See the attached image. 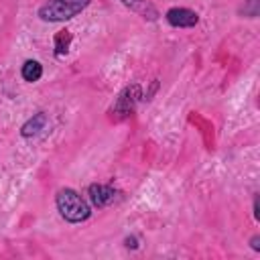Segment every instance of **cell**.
<instances>
[{"label": "cell", "mask_w": 260, "mask_h": 260, "mask_svg": "<svg viewBox=\"0 0 260 260\" xmlns=\"http://www.w3.org/2000/svg\"><path fill=\"white\" fill-rule=\"evenodd\" d=\"M55 207L69 223H81L91 215V205L71 187H63L55 193Z\"/></svg>", "instance_id": "obj_1"}, {"label": "cell", "mask_w": 260, "mask_h": 260, "mask_svg": "<svg viewBox=\"0 0 260 260\" xmlns=\"http://www.w3.org/2000/svg\"><path fill=\"white\" fill-rule=\"evenodd\" d=\"M156 87H158V81L154 79V81H152V85H150V91L146 93V100H150V98H152V93H154V89H156Z\"/></svg>", "instance_id": "obj_13"}, {"label": "cell", "mask_w": 260, "mask_h": 260, "mask_svg": "<svg viewBox=\"0 0 260 260\" xmlns=\"http://www.w3.org/2000/svg\"><path fill=\"white\" fill-rule=\"evenodd\" d=\"M91 0H47L39 8V18L43 22H65L83 12Z\"/></svg>", "instance_id": "obj_2"}, {"label": "cell", "mask_w": 260, "mask_h": 260, "mask_svg": "<svg viewBox=\"0 0 260 260\" xmlns=\"http://www.w3.org/2000/svg\"><path fill=\"white\" fill-rule=\"evenodd\" d=\"M71 30H67V28H63V30H59L57 35H55V55L57 57H63V55H67V51H69V45H71Z\"/></svg>", "instance_id": "obj_9"}, {"label": "cell", "mask_w": 260, "mask_h": 260, "mask_svg": "<svg viewBox=\"0 0 260 260\" xmlns=\"http://www.w3.org/2000/svg\"><path fill=\"white\" fill-rule=\"evenodd\" d=\"M49 124V116L45 112H37L32 114V118H28L22 126H20V136L22 138H32V136H39Z\"/></svg>", "instance_id": "obj_6"}, {"label": "cell", "mask_w": 260, "mask_h": 260, "mask_svg": "<svg viewBox=\"0 0 260 260\" xmlns=\"http://www.w3.org/2000/svg\"><path fill=\"white\" fill-rule=\"evenodd\" d=\"M165 18L171 26L175 28H191L199 22V14L191 8H185V6H173L165 12Z\"/></svg>", "instance_id": "obj_4"}, {"label": "cell", "mask_w": 260, "mask_h": 260, "mask_svg": "<svg viewBox=\"0 0 260 260\" xmlns=\"http://www.w3.org/2000/svg\"><path fill=\"white\" fill-rule=\"evenodd\" d=\"M250 246H252V250L260 252V236H252V240H250Z\"/></svg>", "instance_id": "obj_12"}, {"label": "cell", "mask_w": 260, "mask_h": 260, "mask_svg": "<svg viewBox=\"0 0 260 260\" xmlns=\"http://www.w3.org/2000/svg\"><path fill=\"white\" fill-rule=\"evenodd\" d=\"M124 244H126V248H132V250L138 248V240H136V238H126Z\"/></svg>", "instance_id": "obj_11"}, {"label": "cell", "mask_w": 260, "mask_h": 260, "mask_svg": "<svg viewBox=\"0 0 260 260\" xmlns=\"http://www.w3.org/2000/svg\"><path fill=\"white\" fill-rule=\"evenodd\" d=\"M254 217L260 219V213H258V197H254Z\"/></svg>", "instance_id": "obj_14"}, {"label": "cell", "mask_w": 260, "mask_h": 260, "mask_svg": "<svg viewBox=\"0 0 260 260\" xmlns=\"http://www.w3.org/2000/svg\"><path fill=\"white\" fill-rule=\"evenodd\" d=\"M128 10L136 12L138 16H142L144 20H156L158 18V10L150 0H120Z\"/></svg>", "instance_id": "obj_7"}, {"label": "cell", "mask_w": 260, "mask_h": 260, "mask_svg": "<svg viewBox=\"0 0 260 260\" xmlns=\"http://www.w3.org/2000/svg\"><path fill=\"white\" fill-rule=\"evenodd\" d=\"M258 10H260V0H248L240 8V14L248 16V18H256L258 16Z\"/></svg>", "instance_id": "obj_10"}, {"label": "cell", "mask_w": 260, "mask_h": 260, "mask_svg": "<svg viewBox=\"0 0 260 260\" xmlns=\"http://www.w3.org/2000/svg\"><path fill=\"white\" fill-rule=\"evenodd\" d=\"M140 98H142V89H140L138 83L126 85V87L118 93V98L114 100V104H112V110H110L112 116H114L116 120L128 118V116L136 110V104L140 102Z\"/></svg>", "instance_id": "obj_3"}, {"label": "cell", "mask_w": 260, "mask_h": 260, "mask_svg": "<svg viewBox=\"0 0 260 260\" xmlns=\"http://www.w3.org/2000/svg\"><path fill=\"white\" fill-rule=\"evenodd\" d=\"M20 75H22L24 81L35 83V81H39V79L43 77V65H41L39 61H35V59H26V61L22 63Z\"/></svg>", "instance_id": "obj_8"}, {"label": "cell", "mask_w": 260, "mask_h": 260, "mask_svg": "<svg viewBox=\"0 0 260 260\" xmlns=\"http://www.w3.org/2000/svg\"><path fill=\"white\" fill-rule=\"evenodd\" d=\"M87 197H89V203L93 207H108L112 205L116 199H118V191L110 185H102V183H91L87 187Z\"/></svg>", "instance_id": "obj_5"}]
</instances>
